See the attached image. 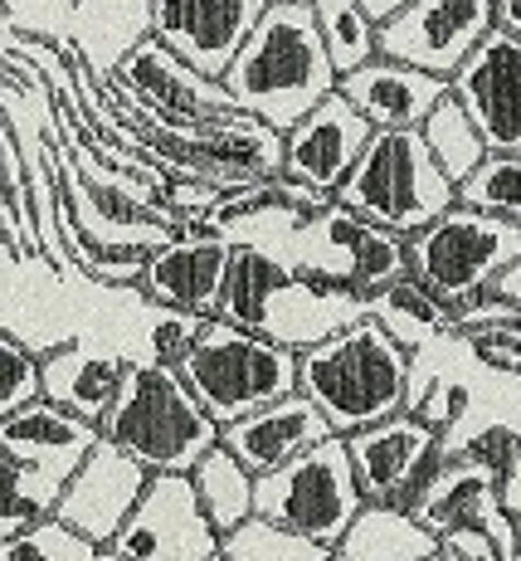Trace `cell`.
Segmentation results:
<instances>
[{"label": "cell", "mask_w": 521, "mask_h": 561, "mask_svg": "<svg viewBox=\"0 0 521 561\" xmlns=\"http://www.w3.org/2000/svg\"><path fill=\"white\" fill-rule=\"evenodd\" d=\"M497 30V0H415L380 25V54L453 83Z\"/></svg>", "instance_id": "9"}, {"label": "cell", "mask_w": 521, "mask_h": 561, "mask_svg": "<svg viewBox=\"0 0 521 561\" xmlns=\"http://www.w3.org/2000/svg\"><path fill=\"white\" fill-rule=\"evenodd\" d=\"M312 15H317L322 45H327L341 79L380 59V25L366 15L361 0H312Z\"/></svg>", "instance_id": "27"}, {"label": "cell", "mask_w": 521, "mask_h": 561, "mask_svg": "<svg viewBox=\"0 0 521 561\" xmlns=\"http://www.w3.org/2000/svg\"><path fill=\"white\" fill-rule=\"evenodd\" d=\"M439 552H443L439 537L419 517L400 508H366L346 533V542L336 547V557L346 561H433Z\"/></svg>", "instance_id": "24"}, {"label": "cell", "mask_w": 521, "mask_h": 561, "mask_svg": "<svg viewBox=\"0 0 521 561\" xmlns=\"http://www.w3.org/2000/svg\"><path fill=\"white\" fill-rule=\"evenodd\" d=\"M157 308V304H151ZM205 322L215 318H195V312H176V308H157L147 328V357L142 362H157V366H181L190 357V347L200 342Z\"/></svg>", "instance_id": "35"}, {"label": "cell", "mask_w": 521, "mask_h": 561, "mask_svg": "<svg viewBox=\"0 0 521 561\" xmlns=\"http://www.w3.org/2000/svg\"><path fill=\"white\" fill-rule=\"evenodd\" d=\"M375 142V127L356 113L341 93H332L317 113H308L298 127L288 133V157H283V176L312 191H336L346 186L356 167H361L366 147Z\"/></svg>", "instance_id": "16"}, {"label": "cell", "mask_w": 521, "mask_h": 561, "mask_svg": "<svg viewBox=\"0 0 521 561\" xmlns=\"http://www.w3.org/2000/svg\"><path fill=\"white\" fill-rule=\"evenodd\" d=\"M459 205L483 215H497V220L521 225V157H502L493 152L483 167L473 171L459 186Z\"/></svg>", "instance_id": "30"}, {"label": "cell", "mask_w": 521, "mask_h": 561, "mask_svg": "<svg viewBox=\"0 0 521 561\" xmlns=\"http://www.w3.org/2000/svg\"><path fill=\"white\" fill-rule=\"evenodd\" d=\"M332 201L400 240H415L419 230H429L439 215L459 205V186L433 161L425 133H375L361 167L346 176V186Z\"/></svg>", "instance_id": "6"}, {"label": "cell", "mask_w": 521, "mask_h": 561, "mask_svg": "<svg viewBox=\"0 0 521 561\" xmlns=\"http://www.w3.org/2000/svg\"><path fill=\"white\" fill-rule=\"evenodd\" d=\"M453 99L468 107L487 152L521 157V39L497 25L453 79Z\"/></svg>", "instance_id": "15"}, {"label": "cell", "mask_w": 521, "mask_h": 561, "mask_svg": "<svg viewBox=\"0 0 521 561\" xmlns=\"http://www.w3.org/2000/svg\"><path fill=\"white\" fill-rule=\"evenodd\" d=\"M453 322H459V337L507 332V328H521V308H512L507 298H497L493 288H487V294H477V298H468V304L453 308Z\"/></svg>", "instance_id": "36"}, {"label": "cell", "mask_w": 521, "mask_h": 561, "mask_svg": "<svg viewBox=\"0 0 521 561\" xmlns=\"http://www.w3.org/2000/svg\"><path fill=\"white\" fill-rule=\"evenodd\" d=\"M361 5H366V15H371L375 25H385V20H395L400 10H409L415 0H361Z\"/></svg>", "instance_id": "39"}, {"label": "cell", "mask_w": 521, "mask_h": 561, "mask_svg": "<svg viewBox=\"0 0 521 561\" xmlns=\"http://www.w3.org/2000/svg\"><path fill=\"white\" fill-rule=\"evenodd\" d=\"M117 79L132 83V93L142 99L147 117L151 123H166V127H200V123H215V117L239 113L230 89H224L220 79L195 73L190 64L176 59L157 35L117 69Z\"/></svg>", "instance_id": "14"}, {"label": "cell", "mask_w": 521, "mask_h": 561, "mask_svg": "<svg viewBox=\"0 0 521 561\" xmlns=\"http://www.w3.org/2000/svg\"><path fill=\"white\" fill-rule=\"evenodd\" d=\"M0 561H113L97 542L79 537L73 527H63L59 517L39 523L35 533L15 537V542H0Z\"/></svg>", "instance_id": "31"}, {"label": "cell", "mask_w": 521, "mask_h": 561, "mask_svg": "<svg viewBox=\"0 0 521 561\" xmlns=\"http://www.w3.org/2000/svg\"><path fill=\"white\" fill-rule=\"evenodd\" d=\"M132 366V357L103 342H59L54 352H45V401L103 430V420L123 401Z\"/></svg>", "instance_id": "20"}, {"label": "cell", "mask_w": 521, "mask_h": 561, "mask_svg": "<svg viewBox=\"0 0 521 561\" xmlns=\"http://www.w3.org/2000/svg\"><path fill=\"white\" fill-rule=\"evenodd\" d=\"M79 5L83 0H0V30L25 39H45V45H63Z\"/></svg>", "instance_id": "33"}, {"label": "cell", "mask_w": 521, "mask_h": 561, "mask_svg": "<svg viewBox=\"0 0 521 561\" xmlns=\"http://www.w3.org/2000/svg\"><path fill=\"white\" fill-rule=\"evenodd\" d=\"M463 410H468V391H463V386H453V381H433V386H429V396H419V401L409 405V415H419L425 425H433L443 439H449V430L459 425Z\"/></svg>", "instance_id": "37"}, {"label": "cell", "mask_w": 521, "mask_h": 561, "mask_svg": "<svg viewBox=\"0 0 521 561\" xmlns=\"http://www.w3.org/2000/svg\"><path fill=\"white\" fill-rule=\"evenodd\" d=\"M195 391V401L215 415V425H239L258 410L298 396L302 357L264 332L234 328V322H205L190 357L176 366Z\"/></svg>", "instance_id": "5"}, {"label": "cell", "mask_w": 521, "mask_h": 561, "mask_svg": "<svg viewBox=\"0 0 521 561\" xmlns=\"http://www.w3.org/2000/svg\"><path fill=\"white\" fill-rule=\"evenodd\" d=\"M298 391L327 415L341 439L405 415L415 391V352H405L380 322L361 318L332 342L302 352Z\"/></svg>", "instance_id": "2"}, {"label": "cell", "mask_w": 521, "mask_h": 561, "mask_svg": "<svg viewBox=\"0 0 521 561\" xmlns=\"http://www.w3.org/2000/svg\"><path fill=\"white\" fill-rule=\"evenodd\" d=\"M497 25L521 39V0H497Z\"/></svg>", "instance_id": "40"}, {"label": "cell", "mask_w": 521, "mask_h": 561, "mask_svg": "<svg viewBox=\"0 0 521 561\" xmlns=\"http://www.w3.org/2000/svg\"><path fill=\"white\" fill-rule=\"evenodd\" d=\"M433 561H463V557H449V552H439V557H433Z\"/></svg>", "instance_id": "42"}, {"label": "cell", "mask_w": 521, "mask_h": 561, "mask_svg": "<svg viewBox=\"0 0 521 561\" xmlns=\"http://www.w3.org/2000/svg\"><path fill=\"white\" fill-rule=\"evenodd\" d=\"M346 449H351V469H356V483H361L366 503H371V508H395L400 493L409 489V479L443 449V435L405 410V415L385 420V425H371V430H361V435H351Z\"/></svg>", "instance_id": "18"}, {"label": "cell", "mask_w": 521, "mask_h": 561, "mask_svg": "<svg viewBox=\"0 0 521 561\" xmlns=\"http://www.w3.org/2000/svg\"><path fill=\"white\" fill-rule=\"evenodd\" d=\"M195 483V499H200V508L210 513V523L220 527V537L239 533V527L254 517V499H258V479L239 463L230 449H210L200 463H195L190 473Z\"/></svg>", "instance_id": "25"}, {"label": "cell", "mask_w": 521, "mask_h": 561, "mask_svg": "<svg viewBox=\"0 0 521 561\" xmlns=\"http://www.w3.org/2000/svg\"><path fill=\"white\" fill-rule=\"evenodd\" d=\"M493 294H497V298H507V304H512V308H521V264H512L502 278H497V284H493Z\"/></svg>", "instance_id": "38"}, {"label": "cell", "mask_w": 521, "mask_h": 561, "mask_svg": "<svg viewBox=\"0 0 521 561\" xmlns=\"http://www.w3.org/2000/svg\"><path fill=\"white\" fill-rule=\"evenodd\" d=\"M443 449H449L453 459H468L477 469H487L497 479V489H507L512 479H521V430L512 425H487L468 435L463 445H449L443 439Z\"/></svg>", "instance_id": "34"}, {"label": "cell", "mask_w": 521, "mask_h": 561, "mask_svg": "<svg viewBox=\"0 0 521 561\" xmlns=\"http://www.w3.org/2000/svg\"><path fill=\"white\" fill-rule=\"evenodd\" d=\"M0 366H5V376H0V415H15V410L45 401V357L25 337H15V332L0 337Z\"/></svg>", "instance_id": "32"}, {"label": "cell", "mask_w": 521, "mask_h": 561, "mask_svg": "<svg viewBox=\"0 0 521 561\" xmlns=\"http://www.w3.org/2000/svg\"><path fill=\"white\" fill-rule=\"evenodd\" d=\"M308 225H312V234H322V244H327V259L312 268L341 278V284L356 288L361 298L409 278V240H400V234L380 230V225L341 210V205L322 210L317 220H308Z\"/></svg>", "instance_id": "17"}, {"label": "cell", "mask_w": 521, "mask_h": 561, "mask_svg": "<svg viewBox=\"0 0 521 561\" xmlns=\"http://www.w3.org/2000/svg\"><path fill=\"white\" fill-rule=\"evenodd\" d=\"M215 561H224V557H215Z\"/></svg>", "instance_id": "44"}, {"label": "cell", "mask_w": 521, "mask_h": 561, "mask_svg": "<svg viewBox=\"0 0 521 561\" xmlns=\"http://www.w3.org/2000/svg\"><path fill=\"white\" fill-rule=\"evenodd\" d=\"M220 83L230 89L239 113L258 117L288 137L302 117L317 113L341 89V73L322 45L312 5H268L254 39Z\"/></svg>", "instance_id": "1"}, {"label": "cell", "mask_w": 521, "mask_h": 561, "mask_svg": "<svg viewBox=\"0 0 521 561\" xmlns=\"http://www.w3.org/2000/svg\"><path fill=\"white\" fill-rule=\"evenodd\" d=\"M224 552L220 527L195 499L190 473H157L147 499L113 537V561H215Z\"/></svg>", "instance_id": "10"}, {"label": "cell", "mask_w": 521, "mask_h": 561, "mask_svg": "<svg viewBox=\"0 0 521 561\" xmlns=\"http://www.w3.org/2000/svg\"><path fill=\"white\" fill-rule=\"evenodd\" d=\"M283 274H288V259H278L274 250H264V244H239L230 284H224L220 322L258 332L264 328V308H268V298H274V288Z\"/></svg>", "instance_id": "26"}, {"label": "cell", "mask_w": 521, "mask_h": 561, "mask_svg": "<svg viewBox=\"0 0 521 561\" xmlns=\"http://www.w3.org/2000/svg\"><path fill=\"white\" fill-rule=\"evenodd\" d=\"M151 479H157V473H151L147 463H137L132 455H123L117 445L103 439L89 455V463L73 473V483L63 489V503L54 517L107 552L113 537L127 527V517L137 513V503L147 499Z\"/></svg>", "instance_id": "13"}, {"label": "cell", "mask_w": 521, "mask_h": 561, "mask_svg": "<svg viewBox=\"0 0 521 561\" xmlns=\"http://www.w3.org/2000/svg\"><path fill=\"white\" fill-rule=\"evenodd\" d=\"M97 445H103V430L49 401H35L15 410V415H0V449H5V469H10L0 542H15V537L35 533L39 523H49L63 503V489L89 463Z\"/></svg>", "instance_id": "3"}, {"label": "cell", "mask_w": 521, "mask_h": 561, "mask_svg": "<svg viewBox=\"0 0 521 561\" xmlns=\"http://www.w3.org/2000/svg\"><path fill=\"white\" fill-rule=\"evenodd\" d=\"M268 0H157V39L205 79H224L254 39Z\"/></svg>", "instance_id": "12"}, {"label": "cell", "mask_w": 521, "mask_h": 561, "mask_svg": "<svg viewBox=\"0 0 521 561\" xmlns=\"http://www.w3.org/2000/svg\"><path fill=\"white\" fill-rule=\"evenodd\" d=\"M268 5H312V0H268Z\"/></svg>", "instance_id": "41"}, {"label": "cell", "mask_w": 521, "mask_h": 561, "mask_svg": "<svg viewBox=\"0 0 521 561\" xmlns=\"http://www.w3.org/2000/svg\"><path fill=\"white\" fill-rule=\"evenodd\" d=\"M425 142H429L433 161H439V167L449 171L453 186H463V181H468L473 171L483 167L487 157H493V152H487V142H483V133H477V123L468 117V107L453 99V93L429 113V123H425Z\"/></svg>", "instance_id": "28"}, {"label": "cell", "mask_w": 521, "mask_h": 561, "mask_svg": "<svg viewBox=\"0 0 521 561\" xmlns=\"http://www.w3.org/2000/svg\"><path fill=\"white\" fill-rule=\"evenodd\" d=\"M366 318L380 322V328H385L405 352H419V347H429V342H439V337H459L453 308L443 304L439 294H429L415 274L366 298Z\"/></svg>", "instance_id": "23"}, {"label": "cell", "mask_w": 521, "mask_h": 561, "mask_svg": "<svg viewBox=\"0 0 521 561\" xmlns=\"http://www.w3.org/2000/svg\"><path fill=\"white\" fill-rule=\"evenodd\" d=\"M366 508L371 503H366L361 483H356L351 449H346L341 435L308 449L288 469L264 473L258 479V499H254V517L288 527L298 537H312V542L332 547V552L346 542V533H351L356 517Z\"/></svg>", "instance_id": "7"}, {"label": "cell", "mask_w": 521, "mask_h": 561, "mask_svg": "<svg viewBox=\"0 0 521 561\" xmlns=\"http://www.w3.org/2000/svg\"><path fill=\"white\" fill-rule=\"evenodd\" d=\"M239 244L230 234H215L205 225H186L176 240L147 254L142 298L157 308L195 312V318H220L224 284H230Z\"/></svg>", "instance_id": "11"}, {"label": "cell", "mask_w": 521, "mask_h": 561, "mask_svg": "<svg viewBox=\"0 0 521 561\" xmlns=\"http://www.w3.org/2000/svg\"><path fill=\"white\" fill-rule=\"evenodd\" d=\"M332 561H346V557H332Z\"/></svg>", "instance_id": "43"}, {"label": "cell", "mask_w": 521, "mask_h": 561, "mask_svg": "<svg viewBox=\"0 0 521 561\" xmlns=\"http://www.w3.org/2000/svg\"><path fill=\"white\" fill-rule=\"evenodd\" d=\"M103 439L147 463L151 473H195V463L210 449H220L224 430L195 401L176 366L137 362L123 401L103 420Z\"/></svg>", "instance_id": "4"}, {"label": "cell", "mask_w": 521, "mask_h": 561, "mask_svg": "<svg viewBox=\"0 0 521 561\" xmlns=\"http://www.w3.org/2000/svg\"><path fill=\"white\" fill-rule=\"evenodd\" d=\"M157 35V0H83L59 49H73L97 79H113Z\"/></svg>", "instance_id": "22"}, {"label": "cell", "mask_w": 521, "mask_h": 561, "mask_svg": "<svg viewBox=\"0 0 521 561\" xmlns=\"http://www.w3.org/2000/svg\"><path fill=\"white\" fill-rule=\"evenodd\" d=\"M512 264H521V225L468 205H453L409 240V274L449 308L487 294Z\"/></svg>", "instance_id": "8"}, {"label": "cell", "mask_w": 521, "mask_h": 561, "mask_svg": "<svg viewBox=\"0 0 521 561\" xmlns=\"http://www.w3.org/2000/svg\"><path fill=\"white\" fill-rule=\"evenodd\" d=\"M224 561H332L336 552L312 537H298L278 523H264V517H248L239 533L224 537Z\"/></svg>", "instance_id": "29"}, {"label": "cell", "mask_w": 521, "mask_h": 561, "mask_svg": "<svg viewBox=\"0 0 521 561\" xmlns=\"http://www.w3.org/2000/svg\"><path fill=\"white\" fill-rule=\"evenodd\" d=\"M336 430L327 425V415H322L317 405L308 401V396H288V401L258 410V415L239 420V425H224V439L220 445L230 449V455L244 463L254 479H264V473H278L288 469L292 459H302L308 449L327 445Z\"/></svg>", "instance_id": "21"}, {"label": "cell", "mask_w": 521, "mask_h": 561, "mask_svg": "<svg viewBox=\"0 0 521 561\" xmlns=\"http://www.w3.org/2000/svg\"><path fill=\"white\" fill-rule=\"evenodd\" d=\"M336 93H341L375 133H425L429 113L449 99L453 83L380 54V59H371L366 69L346 73Z\"/></svg>", "instance_id": "19"}]
</instances>
